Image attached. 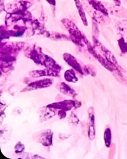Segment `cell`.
I'll list each match as a JSON object with an SVG mask.
<instances>
[{
    "label": "cell",
    "instance_id": "obj_1",
    "mask_svg": "<svg viewBox=\"0 0 127 159\" xmlns=\"http://www.w3.org/2000/svg\"><path fill=\"white\" fill-rule=\"evenodd\" d=\"M111 138H112V135H111V131L109 128H107L105 130V133H104V141H105V144L107 147H109L111 143Z\"/></svg>",
    "mask_w": 127,
    "mask_h": 159
},
{
    "label": "cell",
    "instance_id": "obj_2",
    "mask_svg": "<svg viewBox=\"0 0 127 159\" xmlns=\"http://www.w3.org/2000/svg\"><path fill=\"white\" fill-rule=\"evenodd\" d=\"M95 130L93 126L90 127V130H89V136H90V138L91 139H93L95 138Z\"/></svg>",
    "mask_w": 127,
    "mask_h": 159
}]
</instances>
